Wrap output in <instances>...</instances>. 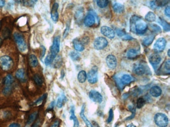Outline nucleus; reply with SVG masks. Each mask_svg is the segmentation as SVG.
Wrapping results in <instances>:
<instances>
[{"label":"nucleus","instance_id":"obj_1","mask_svg":"<svg viewBox=\"0 0 170 127\" xmlns=\"http://www.w3.org/2000/svg\"><path fill=\"white\" fill-rule=\"evenodd\" d=\"M147 28L146 21L139 16H133L130 18V29L132 32L137 35H143Z\"/></svg>","mask_w":170,"mask_h":127},{"label":"nucleus","instance_id":"obj_2","mask_svg":"<svg viewBox=\"0 0 170 127\" xmlns=\"http://www.w3.org/2000/svg\"><path fill=\"white\" fill-rule=\"evenodd\" d=\"M60 43L61 38L60 36H56L53 40L52 44L50 47V53L47 56L45 60V65L48 66L52 63L54 59L56 57L58 53H59L60 49Z\"/></svg>","mask_w":170,"mask_h":127},{"label":"nucleus","instance_id":"obj_3","mask_svg":"<svg viewBox=\"0 0 170 127\" xmlns=\"http://www.w3.org/2000/svg\"><path fill=\"white\" fill-rule=\"evenodd\" d=\"M14 38L20 51L22 53L26 52L27 50V45L23 35L16 32L14 34Z\"/></svg>","mask_w":170,"mask_h":127},{"label":"nucleus","instance_id":"obj_4","mask_svg":"<svg viewBox=\"0 0 170 127\" xmlns=\"http://www.w3.org/2000/svg\"><path fill=\"white\" fill-rule=\"evenodd\" d=\"M14 62L9 56H3L0 58V67L5 71H8L12 68Z\"/></svg>","mask_w":170,"mask_h":127},{"label":"nucleus","instance_id":"obj_5","mask_svg":"<svg viewBox=\"0 0 170 127\" xmlns=\"http://www.w3.org/2000/svg\"><path fill=\"white\" fill-rule=\"evenodd\" d=\"M154 121L159 127H167L168 125V118L163 113H157L155 116Z\"/></svg>","mask_w":170,"mask_h":127},{"label":"nucleus","instance_id":"obj_6","mask_svg":"<svg viewBox=\"0 0 170 127\" xmlns=\"http://www.w3.org/2000/svg\"><path fill=\"white\" fill-rule=\"evenodd\" d=\"M14 82V77L10 75H8L6 77L4 81L5 88L3 89V93L4 95H9L12 89V85Z\"/></svg>","mask_w":170,"mask_h":127},{"label":"nucleus","instance_id":"obj_7","mask_svg":"<svg viewBox=\"0 0 170 127\" xmlns=\"http://www.w3.org/2000/svg\"><path fill=\"white\" fill-rule=\"evenodd\" d=\"M108 45V41L103 37H98L96 38L93 43L94 48L97 50H100L105 48Z\"/></svg>","mask_w":170,"mask_h":127},{"label":"nucleus","instance_id":"obj_8","mask_svg":"<svg viewBox=\"0 0 170 127\" xmlns=\"http://www.w3.org/2000/svg\"><path fill=\"white\" fill-rule=\"evenodd\" d=\"M88 81L91 84H94L98 81V68L96 66L92 67V69L89 72L88 75Z\"/></svg>","mask_w":170,"mask_h":127},{"label":"nucleus","instance_id":"obj_9","mask_svg":"<svg viewBox=\"0 0 170 127\" xmlns=\"http://www.w3.org/2000/svg\"><path fill=\"white\" fill-rule=\"evenodd\" d=\"M167 42L165 38H159L154 45V49L157 52H161L165 49Z\"/></svg>","mask_w":170,"mask_h":127},{"label":"nucleus","instance_id":"obj_10","mask_svg":"<svg viewBox=\"0 0 170 127\" xmlns=\"http://www.w3.org/2000/svg\"><path fill=\"white\" fill-rule=\"evenodd\" d=\"M89 97L92 101L95 103L100 104L102 102V96L99 92L95 90H91L89 93Z\"/></svg>","mask_w":170,"mask_h":127},{"label":"nucleus","instance_id":"obj_11","mask_svg":"<svg viewBox=\"0 0 170 127\" xmlns=\"http://www.w3.org/2000/svg\"><path fill=\"white\" fill-rule=\"evenodd\" d=\"M101 32L103 35L106 36L109 39H113L115 37V32L111 28L107 26H103L101 28Z\"/></svg>","mask_w":170,"mask_h":127},{"label":"nucleus","instance_id":"obj_12","mask_svg":"<svg viewBox=\"0 0 170 127\" xmlns=\"http://www.w3.org/2000/svg\"><path fill=\"white\" fill-rule=\"evenodd\" d=\"M161 61V58L158 54H153L151 55L149 59V62L151 65L153 66L154 69L156 68L158 65Z\"/></svg>","mask_w":170,"mask_h":127},{"label":"nucleus","instance_id":"obj_13","mask_svg":"<svg viewBox=\"0 0 170 127\" xmlns=\"http://www.w3.org/2000/svg\"><path fill=\"white\" fill-rule=\"evenodd\" d=\"M106 62L110 69H114L117 66V60L113 55H109L106 57Z\"/></svg>","mask_w":170,"mask_h":127},{"label":"nucleus","instance_id":"obj_14","mask_svg":"<svg viewBox=\"0 0 170 127\" xmlns=\"http://www.w3.org/2000/svg\"><path fill=\"white\" fill-rule=\"evenodd\" d=\"M59 7V5L57 3H54L52 6V11H51V17L54 22L57 21L59 18V14L58 12Z\"/></svg>","mask_w":170,"mask_h":127},{"label":"nucleus","instance_id":"obj_15","mask_svg":"<svg viewBox=\"0 0 170 127\" xmlns=\"http://www.w3.org/2000/svg\"><path fill=\"white\" fill-rule=\"evenodd\" d=\"M84 23L87 27H92L95 23V18L92 14H88L85 17Z\"/></svg>","mask_w":170,"mask_h":127},{"label":"nucleus","instance_id":"obj_16","mask_svg":"<svg viewBox=\"0 0 170 127\" xmlns=\"http://www.w3.org/2000/svg\"><path fill=\"white\" fill-rule=\"evenodd\" d=\"M117 35L123 40H130L133 39L132 36L126 33L124 30L122 29H117L116 30Z\"/></svg>","mask_w":170,"mask_h":127},{"label":"nucleus","instance_id":"obj_17","mask_svg":"<svg viewBox=\"0 0 170 127\" xmlns=\"http://www.w3.org/2000/svg\"><path fill=\"white\" fill-rule=\"evenodd\" d=\"M150 93L154 97H158L162 94V89L158 86H154L150 89Z\"/></svg>","mask_w":170,"mask_h":127},{"label":"nucleus","instance_id":"obj_18","mask_svg":"<svg viewBox=\"0 0 170 127\" xmlns=\"http://www.w3.org/2000/svg\"><path fill=\"white\" fill-rule=\"evenodd\" d=\"M73 46L77 51L82 52L84 50V44L82 41L77 39H75L73 41Z\"/></svg>","mask_w":170,"mask_h":127},{"label":"nucleus","instance_id":"obj_19","mask_svg":"<svg viewBox=\"0 0 170 127\" xmlns=\"http://www.w3.org/2000/svg\"><path fill=\"white\" fill-rule=\"evenodd\" d=\"M84 110H85V104H84L82 107V111H81L80 114V117L82 118V119L84 121V122L86 124V125L87 126V127H93L86 117H85V115H84Z\"/></svg>","mask_w":170,"mask_h":127},{"label":"nucleus","instance_id":"obj_20","mask_svg":"<svg viewBox=\"0 0 170 127\" xmlns=\"http://www.w3.org/2000/svg\"><path fill=\"white\" fill-rule=\"evenodd\" d=\"M120 81L122 84L126 85V84H129L132 82L133 81V78L129 75L125 74L122 76Z\"/></svg>","mask_w":170,"mask_h":127},{"label":"nucleus","instance_id":"obj_21","mask_svg":"<svg viewBox=\"0 0 170 127\" xmlns=\"http://www.w3.org/2000/svg\"><path fill=\"white\" fill-rule=\"evenodd\" d=\"M133 71L137 75L141 76L145 74V72H146V70L144 66L139 65L135 67V68H134Z\"/></svg>","mask_w":170,"mask_h":127},{"label":"nucleus","instance_id":"obj_22","mask_svg":"<svg viewBox=\"0 0 170 127\" xmlns=\"http://www.w3.org/2000/svg\"><path fill=\"white\" fill-rule=\"evenodd\" d=\"M70 119L73 120V122H74L73 127H79V122H78L77 117L75 115V108L73 107H71V110H70Z\"/></svg>","mask_w":170,"mask_h":127},{"label":"nucleus","instance_id":"obj_23","mask_svg":"<svg viewBox=\"0 0 170 127\" xmlns=\"http://www.w3.org/2000/svg\"><path fill=\"white\" fill-rule=\"evenodd\" d=\"M113 9L114 12L117 14H121L122 12H123L124 7L121 3H116L113 5Z\"/></svg>","mask_w":170,"mask_h":127},{"label":"nucleus","instance_id":"obj_24","mask_svg":"<svg viewBox=\"0 0 170 127\" xmlns=\"http://www.w3.org/2000/svg\"><path fill=\"white\" fill-rule=\"evenodd\" d=\"M169 0H156L155 1L151 2V7L156 8L158 6H163L168 3Z\"/></svg>","mask_w":170,"mask_h":127},{"label":"nucleus","instance_id":"obj_25","mask_svg":"<svg viewBox=\"0 0 170 127\" xmlns=\"http://www.w3.org/2000/svg\"><path fill=\"white\" fill-rule=\"evenodd\" d=\"M138 56V52L134 49H130L127 53V57L129 59H135Z\"/></svg>","mask_w":170,"mask_h":127},{"label":"nucleus","instance_id":"obj_26","mask_svg":"<svg viewBox=\"0 0 170 127\" xmlns=\"http://www.w3.org/2000/svg\"><path fill=\"white\" fill-rule=\"evenodd\" d=\"M155 36V35H149L146 38H144L143 41V44L145 46H148L150 45H151L153 42L154 40Z\"/></svg>","mask_w":170,"mask_h":127},{"label":"nucleus","instance_id":"obj_27","mask_svg":"<svg viewBox=\"0 0 170 127\" xmlns=\"http://www.w3.org/2000/svg\"><path fill=\"white\" fill-rule=\"evenodd\" d=\"M29 63L30 65L32 67H37L38 65V61L37 57L33 54H31L30 55L29 57Z\"/></svg>","mask_w":170,"mask_h":127},{"label":"nucleus","instance_id":"obj_28","mask_svg":"<svg viewBox=\"0 0 170 127\" xmlns=\"http://www.w3.org/2000/svg\"><path fill=\"white\" fill-rule=\"evenodd\" d=\"M16 77L21 81H24L25 79V72L23 68L19 69L16 73Z\"/></svg>","mask_w":170,"mask_h":127},{"label":"nucleus","instance_id":"obj_29","mask_svg":"<svg viewBox=\"0 0 170 127\" xmlns=\"http://www.w3.org/2000/svg\"><path fill=\"white\" fill-rule=\"evenodd\" d=\"M87 75L86 72L85 70H81L79 72L77 76V79L79 83H84L86 80Z\"/></svg>","mask_w":170,"mask_h":127},{"label":"nucleus","instance_id":"obj_30","mask_svg":"<svg viewBox=\"0 0 170 127\" xmlns=\"http://www.w3.org/2000/svg\"><path fill=\"white\" fill-rule=\"evenodd\" d=\"M159 22L163 26L164 31H166V32H168V31H170V24H169L167 21H166L164 19L160 17L159 19Z\"/></svg>","mask_w":170,"mask_h":127},{"label":"nucleus","instance_id":"obj_31","mask_svg":"<svg viewBox=\"0 0 170 127\" xmlns=\"http://www.w3.org/2000/svg\"><path fill=\"white\" fill-rule=\"evenodd\" d=\"M145 19L149 22H153V21H156V16L154 12H149L146 14V16H145Z\"/></svg>","mask_w":170,"mask_h":127},{"label":"nucleus","instance_id":"obj_32","mask_svg":"<svg viewBox=\"0 0 170 127\" xmlns=\"http://www.w3.org/2000/svg\"><path fill=\"white\" fill-rule=\"evenodd\" d=\"M84 16V11L83 9H79L77 10L75 13V18L77 21H82V19H83Z\"/></svg>","mask_w":170,"mask_h":127},{"label":"nucleus","instance_id":"obj_33","mask_svg":"<svg viewBox=\"0 0 170 127\" xmlns=\"http://www.w3.org/2000/svg\"><path fill=\"white\" fill-rule=\"evenodd\" d=\"M33 80L35 81L36 84L40 86H41L43 84V79L40 77V75H39L38 74H36L33 76Z\"/></svg>","mask_w":170,"mask_h":127},{"label":"nucleus","instance_id":"obj_34","mask_svg":"<svg viewBox=\"0 0 170 127\" xmlns=\"http://www.w3.org/2000/svg\"><path fill=\"white\" fill-rule=\"evenodd\" d=\"M38 116V112L37 111L34 112L33 113H31L29 116V118L28 119V122L27 124H31L33 123L36 119H37V117Z\"/></svg>","mask_w":170,"mask_h":127},{"label":"nucleus","instance_id":"obj_35","mask_svg":"<svg viewBox=\"0 0 170 127\" xmlns=\"http://www.w3.org/2000/svg\"><path fill=\"white\" fill-rule=\"evenodd\" d=\"M97 5L100 8H104L107 7L109 3L108 0H97Z\"/></svg>","mask_w":170,"mask_h":127},{"label":"nucleus","instance_id":"obj_36","mask_svg":"<svg viewBox=\"0 0 170 127\" xmlns=\"http://www.w3.org/2000/svg\"><path fill=\"white\" fill-rule=\"evenodd\" d=\"M70 56L73 61H78L80 59V54L76 52L71 51L70 52Z\"/></svg>","mask_w":170,"mask_h":127},{"label":"nucleus","instance_id":"obj_37","mask_svg":"<svg viewBox=\"0 0 170 127\" xmlns=\"http://www.w3.org/2000/svg\"><path fill=\"white\" fill-rule=\"evenodd\" d=\"M146 101L143 97H140L137 101V107L139 109L142 108L145 104Z\"/></svg>","mask_w":170,"mask_h":127},{"label":"nucleus","instance_id":"obj_38","mask_svg":"<svg viewBox=\"0 0 170 127\" xmlns=\"http://www.w3.org/2000/svg\"><path fill=\"white\" fill-rule=\"evenodd\" d=\"M64 97L61 96L59 98H58L56 102V106L58 108H61L63 106V102H64Z\"/></svg>","mask_w":170,"mask_h":127},{"label":"nucleus","instance_id":"obj_39","mask_svg":"<svg viewBox=\"0 0 170 127\" xmlns=\"http://www.w3.org/2000/svg\"><path fill=\"white\" fill-rule=\"evenodd\" d=\"M164 69L165 70L168 72V73L169 74L170 72V60H168L167 61L165 62L164 64Z\"/></svg>","mask_w":170,"mask_h":127},{"label":"nucleus","instance_id":"obj_40","mask_svg":"<svg viewBox=\"0 0 170 127\" xmlns=\"http://www.w3.org/2000/svg\"><path fill=\"white\" fill-rule=\"evenodd\" d=\"M113 117H114V114H113V110L111 109H110L109 112V116H108L107 119L108 123H109L111 122V121L113 120Z\"/></svg>","mask_w":170,"mask_h":127},{"label":"nucleus","instance_id":"obj_41","mask_svg":"<svg viewBox=\"0 0 170 127\" xmlns=\"http://www.w3.org/2000/svg\"><path fill=\"white\" fill-rule=\"evenodd\" d=\"M46 96H47V95L46 94L43 95L42 96L40 97V98H38V99L35 102V103H34V104L35 105H38V104H40V103H42L43 100L45 99Z\"/></svg>","mask_w":170,"mask_h":127},{"label":"nucleus","instance_id":"obj_42","mask_svg":"<svg viewBox=\"0 0 170 127\" xmlns=\"http://www.w3.org/2000/svg\"><path fill=\"white\" fill-rule=\"evenodd\" d=\"M151 28H152L154 31H156V32H160L161 31V29L160 28V27L156 24H152L151 26Z\"/></svg>","mask_w":170,"mask_h":127},{"label":"nucleus","instance_id":"obj_43","mask_svg":"<svg viewBox=\"0 0 170 127\" xmlns=\"http://www.w3.org/2000/svg\"><path fill=\"white\" fill-rule=\"evenodd\" d=\"M70 23H68L66 25V28L65 29L64 31V33H63V37L65 38L67 35H68V33L69 32V30H70Z\"/></svg>","mask_w":170,"mask_h":127},{"label":"nucleus","instance_id":"obj_44","mask_svg":"<svg viewBox=\"0 0 170 127\" xmlns=\"http://www.w3.org/2000/svg\"><path fill=\"white\" fill-rule=\"evenodd\" d=\"M170 6H168V7L166 8L165 10V14L166 16H167V17H170Z\"/></svg>","mask_w":170,"mask_h":127},{"label":"nucleus","instance_id":"obj_45","mask_svg":"<svg viewBox=\"0 0 170 127\" xmlns=\"http://www.w3.org/2000/svg\"><path fill=\"white\" fill-rule=\"evenodd\" d=\"M60 125V122L59 120H56L54 121V123L50 126V127H59Z\"/></svg>","mask_w":170,"mask_h":127},{"label":"nucleus","instance_id":"obj_46","mask_svg":"<svg viewBox=\"0 0 170 127\" xmlns=\"http://www.w3.org/2000/svg\"><path fill=\"white\" fill-rule=\"evenodd\" d=\"M41 49H42V53H41V58H42L45 55V51H46V49H45V47L43 46H41Z\"/></svg>","mask_w":170,"mask_h":127},{"label":"nucleus","instance_id":"obj_47","mask_svg":"<svg viewBox=\"0 0 170 127\" xmlns=\"http://www.w3.org/2000/svg\"><path fill=\"white\" fill-rule=\"evenodd\" d=\"M8 127H21L20 125L17 123H12V124H10V125Z\"/></svg>","mask_w":170,"mask_h":127},{"label":"nucleus","instance_id":"obj_48","mask_svg":"<svg viewBox=\"0 0 170 127\" xmlns=\"http://www.w3.org/2000/svg\"><path fill=\"white\" fill-rule=\"evenodd\" d=\"M5 5V0H0V8L3 7Z\"/></svg>","mask_w":170,"mask_h":127},{"label":"nucleus","instance_id":"obj_49","mask_svg":"<svg viewBox=\"0 0 170 127\" xmlns=\"http://www.w3.org/2000/svg\"><path fill=\"white\" fill-rule=\"evenodd\" d=\"M32 127H40V122H37L35 124H33Z\"/></svg>","mask_w":170,"mask_h":127},{"label":"nucleus","instance_id":"obj_50","mask_svg":"<svg viewBox=\"0 0 170 127\" xmlns=\"http://www.w3.org/2000/svg\"><path fill=\"white\" fill-rule=\"evenodd\" d=\"M37 2V0H30V3L31 4H33V3H35Z\"/></svg>","mask_w":170,"mask_h":127},{"label":"nucleus","instance_id":"obj_51","mask_svg":"<svg viewBox=\"0 0 170 127\" xmlns=\"http://www.w3.org/2000/svg\"><path fill=\"white\" fill-rule=\"evenodd\" d=\"M16 1L19 3H24V0H16Z\"/></svg>","mask_w":170,"mask_h":127},{"label":"nucleus","instance_id":"obj_52","mask_svg":"<svg viewBox=\"0 0 170 127\" xmlns=\"http://www.w3.org/2000/svg\"><path fill=\"white\" fill-rule=\"evenodd\" d=\"M127 127H136V126L134 125L133 124H130L129 125L127 126Z\"/></svg>","mask_w":170,"mask_h":127},{"label":"nucleus","instance_id":"obj_53","mask_svg":"<svg viewBox=\"0 0 170 127\" xmlns=\"http://www.w3.org/2000/svg\"><path fill=\"white\" fill-rule=\"evenodd\" d=\"M170 50H168V55L169 57H170Z\"/></svg>","mask_w":170,"mask_h":127},{"label":"nucleus","instance_id":"obj_54","mask_svg":"<svg viewBox=\"0 0 170 127\" xmlns=\"http://www.w3.org/2000/svg\"><path fill=\"white\" fill-rule=\"evenodd\" d=\"M1 39L0 38V43H1Z\"/></svg>","mask_w":170,"mask_h":127}]
</instances>
